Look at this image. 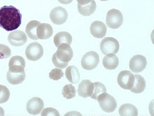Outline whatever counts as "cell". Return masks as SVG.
<instances>
[{"label": "cell", "instance_id": "cell-1", "mask_svg": "<svg viewBox=\"0 0 154 116\" xmlns=\"http://www.w3.org/2000/svg\"><path fill=\"white\" fill-rule=\"evenodd\" d=\"M22 16L13 6H4L0 9V27L8 31L16 30L21 24Z\"/></svg>", "mask_w": 154, "mask_h": 116}, {"label": "cell", "instance_id": "cell-2", "mask_svg": "<svg viewBox=\"0 0 154 116\" xmlns=\"http://www.w3.org/2000/svg\"><path fill=\"white\" fill-rule=\"evenodd\" d=\"M73 50L68 44H62L57 47V51L54 54L52 61L56 67L61 69L65 68L73 56Z\"/></svg>", "mask_w": 154, "mask_h": 116}, {"label": "cell", "instance_id": "cell-3", "mask_svg": "<svg viewBox=\"0 0 154 116\" xmlns=\"http://www.w3.org/2000/svg\"><path fill=\"white\" fill-rule=\"evenodd\" d=\"M99 105L103 111L107 113L114 111L117 107V103L115 98L107 92L100 95L97 100Z\"/></svg>", "mask_w": 154, "mask_h": 116}, {"label": "cell", "instance_id": "cell-4", "mask_svg": "<svg viewBox=\"0 0 154 116\" xmlns=\"http://www.w3.org/2000/svg\"><path fill=\"white\" fill-rule=\"evenodd\" d=\"M123 19L122 14L119 10L113 8L107 12L106 17V23L109 27L116 29L122 24Z\"/></svg>", "mask_w": 154, "mask_h": 116}, {"label": "cell", "instance_id": "cell-5", "mask_svg": "<svg viewBox=\"0 0 154 116\" xmlns=\"http://www.w3.org/2000/svg\"><path fill=\"white\" fill-rule=\"evenodd\" d=\"M100 49L104 55L110 53L116 54L119 50V44L115 38L107 37L103 39L100 44Z\"/></svg>", "mask_w": 154, "mask_h": 116}, {"label": "cell", "instance_id": "cell-6", "mask_svg": "<svg viewBox=\"0 0 154 116\" xmlns=\"http://www.w3.org/2000/svg\"><path fill=\"white\" fill-rule=\"evenodd\" d=\"M99 61V56L97 53L90 51L83 55L81 60V65L84 69L90 70L96 68Z\"/></svg>", "mask_w": 154, "mask_h": 116}, {"label": "cell", "instance_id": "cell-7", "mask_svg": "<svg viewBox=\"0 0 154 116\" xmlns=\"http://www.w3.org/2000/svg\"><path fill=\"white\" fill-rule=\"evenodd\" d=\"M43 53L42 46L36 42L30 44L26 47L25 51L27 58L32 61L39 60L42 56Z\"/></svg>", "mask_w": 154, "mask_h": 116}, {"label": "cell", "instance_id": "cell-8", "mask_svg": "<svg viewBox=\"0 0 154 116\" xmlns=\"http://www.w3.org/2000/svg\"><path fill=\"white\" fill-rule=\"evenodd\" d=\"M134 79V74L129 71L125 70L119 73L117 81L121 88L124 89L130 90L133 86Z\"/></svg>", "mask_w": 154, "mask_h": 116}, {"label": "cell", "instance_id": "cell-9", "mask_svg": "<svg viewBox=\"0 0 154 116\" xmlns=\"http://www.w3.org/2000/svg\"><path fill=\"white\" fill-rule=\"evenodd\" d=\"M68 17V14L66 10L61 6L53 8L50 14V18L54 24L60 25L64 23Z\"/></svg>", "mask_w": 154, "mask_h": 116}, {"label": "cell", "instance_id": "cell-10", "mask_svg": "<svg viewBox=\"0 0 154 116\" xmlns=\"http://www.w3.org/2000/svg\"><path fill=\"white\" fill-rule=\"evenodd\" d=\"M147 64L146 58L142 55L137 54L133 56L130 60L129 67L133 72L139 73L145 69Z\"/></svg>", "mask_w": 154, "mask_h": 116}, {"label": "cell", "instance_id": "cell-11", "mask_svg": "<svg viewBox=\"0 0 154 116\" xmlns=\"http://www.w3.org/2000/svg\"><path fill=\"white\" fill-rule=\"evenodd\" d=\"M44 107L43 100L40 98L33 97L30 99L26 105V109L28 112L33 115L39 114Z\"/></svg>", "mask_w": 154, "mask_h": 116}, {"label": "cell", "instance_id": "cell-12", "mask_svg": "<svg viewBox=\"0 0 154 116\" xmlns=\"http://www.w3.org/2000/svg\"><path fill=\"white\" fill-rule=\"evenodd\" d=\"M8 40L11 45L19 47L23 45L26 43L27 37L23 31L17 30L9 33Z\"/></svg>", "mask_w": 154, "mask_h": 116}, {"label": "cell", "instance_id": "cell-13", "mask_svg": "<svg viewBox=\"0 0 154 116\" xmlns=\"http://www.w3.org/2000/svg\"><path fill=\"white\" fill-rule=\"evenodd\" d=\"M107 27L103 22L95 21L92 22L90 27L91 35L97 38H102L105 37L107 31Z\"/></svg>", "mask_w": 154, "mask_h": 116}, {"label": "cell", "instance_id": "cell-14", "mask_svg": "<svg viewBox=\"0 0 154 116\" xmlns=\"http://www.w3.org/2000/svg\"><path fill=\"white\" fill-rule=\"evenodd\" d=\"M94 88V84L89 79L82 80L79 85L78 92L79 96L84 98L90 97Z\"/></svg>", "mask_w": 154, "mask_h": 116}, {"label": "cell", "instance_id": "cell-15", "mask_svg": "<svg viewBox=\"0 0 154 116\" xmlns=\"http://www.w3.org/2000/svg\"><path fill=\"white\" fill-rule=\"evenodd\" d=\"M6 77L7 81L11 84L17 85L22 83L25 79L26 73L23 71H12L8 70Z\"/></svg>", "mask_w": 154, "mask_h": 116}, {"label": "cell", "instance_id": "cell-16", "mask_svg": "<svg viewBox=\"0 0 154 116\" xmlns=\"http://www.w3.org/2000/svg\"><path fill=\"white\" fill-rule=\"evenodd\" d=\"M53 33L52 27L51 25L48 23H41L37 29V36L38 39H48L51 36Z\"/></svg>", "mask_w": 154, "mask_h": 116}, {"label": "cell", "instance_id": "cell-17", "mask_svg": "<svg viewBox=\"0 0 154 116\" xmlns=\"http://www.w3.org/2000/svg\"><path fill=\"white\" fill-rule=\"evenodd\" d=\"M72 41V35L66 31H60L54 36V42L55 46L58 47L63 44L70 45Z\"/></svg>", "mask_w": 154, "mask_h": 116}, {"label": "cell", "instance_id": "cell-18", "mask_svg": "<svg viewBox=\"0 0 154 116\" xmlns=\"http://www.w3.org/2000/svg\"><path fill=\"white\" fill-rule=\"evenodd\" d=\"M26 62L24 59L19 56L12 57L9 62V70H24Z\"/></svg>", "mask_w": 154, "mask_h": 116}, {"label": "cell", "instance_id": "cell-19", "mask_svg": "<svg viewBox=\"0 0 154 116\" xmlns=\"http://www.w3.org/2000/svg\"><path fill=\"white\" fill-rule=\"evenodd\" d=\"M119 59L118 57L113 53L108 54L105 56L102 61L103 66L106 69L113 70L119 65Z\"/></svg>", "mask_w": 154, "mask_h": 116}, {"label": "cell", "instance_id": "cell-20", "mask_svg": "<svg viewBox=\"0 0 154 116\" xmlns=\"http://www.w3.org/2000/svg\"><path fill=\"white\" fill-rule=\"evenodd\" d=\"M65 75L67 79L72 84H76L79 81L80 75L79 70L75 66H68L66 69Z\"/></svg>", "mask_w": 154, "mask_h": 116}, {"label": "cell", "instance_id": "cell-21", "mask_svg": "<svg viewBox=\"0 0 154 116\" xmlns=\"http://www.w3.org/2000/svg\"><path fill=\"white\" fill-rule=\"evenodd\" d=\"M134 82L133 87L130 89L136 94L141 93L144 91L146 87V82L144 78L139 74H134Z\"/></svg>", "mask_w": 154, "mask_h": 116}, {"label": "cell", "instance_id": "cell-22", "mask_svg": "<svg viewBox=\"0 0 154 116\" xmlns=\"http://www.w3.org/2000/svg\"><path fill=\"white\" fill-rule=\"evenodd\" d=\"M96 7V4L94 0H92L89 3L85 5L77 4L78 12L81 14L85 16L92 14L95 11Z\"/></svg>", "mask_w": 154, "mask_h": 116}, {"label": "cell", "instance_id": "cell-23", "mask_svg": "<svg viewBox=\"0 0 154 116\" xmlns=\"http://www.w3.org/2000/svg\"><path fill=\"white\" fill-rule=\"evenodd\" d=\"M119 113L120 116H136L138 115V111L136 107L130 103L122 105L119 108Z\"/></svg>", "mask_w": 154, "mask_h": 116}, {"label": "cell", "instance_id": "cell-24", "mask_svg": "<svg viewBox=\"0 0 154 116\" xmlns=\"http://www.w3.org/2000/svg\"><path fill=\"white\" fill-rule=\"evenodd\" d=\"M40 23L38 21L33 20L30 21L27 24L25 32L29 38L34 40L38 39L37 36V29Z\"/></svg>", "mask_w": 154, "mask_h": 116}, {"label": "cell", "instance_id": "cell-25", "mask_svg": "<svg viewBox=\"0 0 154 116\" xmlns=\"http://www.w3.org/2000/svg\"><path fill=\"white\" fill-rule=\"evenodd\" d=\"M93 84V90L90 97L93 99L97 100L100 95L103 93L106 92V89L104 85L100 82H94Z\"/></svg>", "mask_w": 154, "mask_h": 116}, {"label": "cell", "instance_id": "cell-26", "mask_svg": "<svg viewBox=\"0 0 154 116\" xmlns=\"http://www.w3.org/2000/svg\"><path fill=\"white\" fill-rule=\"evenodd\" d=\"M62 91V94L67 99L74 98L76 93L75 87L71 84L66 85L63 87Z\"/></svg>", "mask_w": 154, "mask_h": 116}, {"label": "cell", "instance_id": "cell-27", "mask_svg": "<svg viewBox=\"0 0 154 116\" xmlns=\"http://www.w3.org/2000/svg\"><path fill=\"white\" fill-rule=\"evenodd\" d=\"M10 96V92L9 89L5 85L0 84V104L7 102Z\"/></svg>", "mask_w": 154, "mask_h": 116}, {"label": "cell", "instance_id": "cell-28", "mask_svg": "<svg viewBox=\"0 0 154 116\" xmlns=\"http://www.w3.org/2000/svg\"><path fill=\"white\" fill-rule=\"evenodd\" d=\"M64 73L61 69L55 68L52 69L49 73L50 78L54 80H58L63 77Z\"/></svg>", "mask_w": 154, "mask_h": 116}, {"label": "cell", "instance_id": "cell-29", "mask_svg": "<svg viewBox=\"0 0 154 116\" xmlns=\"http://www.w3.org/2000/svg\"><path fill=\"white\" fill-rule=\"evenodd\" d=\"M11 55V50L7 46L0 44V59H5L9 57Z\"/></svg>", "mask_w": 154, "mask_h": 116}, {"label": "cell", "instance_id": "cell-30", "mask_svg": "<svg viewBox=\"0 0 154 116\" xmlns=\"http://www.w3.org/2000/svg\"><path fill=\"white\" fill-rule=\"evenodd\" d=\"M41 116H57L60 115L59 112L56 109L48 107L44 109L41 114Z\"/></svg>", "mask_w": 154, "mask_h": 116}, {"label": "cell", "instance_id": "cell-31", "mask_svg": "<svg viewBox=\"0 0 154 116\" xmlns=\"http://www.w3.org/2000/svg\"><path fill=\"white\" fill-rule=\"evenodd\" d=\"M92 0H76L78 3L81 5H85L89 3Z\"/></svg>", "mask_w": 154, "mask_h": 116}, {"label": "cell", "instance_id": "cell-32", "mask_svg": "<svg viewBox=\"0 0 154 116\" xmlns=\"http://www.w3.org/2000/svg\"><path fill=\"white\" fill-rule=\"evenodd\" d=\"M60 3L63 4H69L73 1V0H57Z\"/></svg>", "mask_w": 154, "mask_h": 116}, {"label": "cell", "instance_id": "cell-33", "mask_svg": "<svg viewBox=\"0 0 154 116\" xmlns=\"http://www.w3.org/2000/svg\"><path fill=\"white\" fill-rule=\"evenodd\" d=\"M5 111L3 108L0 106V116H4Z\"/></svg>", "mask_w": 154, "mask_h": 116}, {"label": "cell", "instance_id": "cell-34", "mask_svg": "<svg viewBox=\"0 0 154 116\" xmlns=\"http://www.w3.org/2000/svg\"><path fill=\"white\" fill-rule=\"evenodd\" d=\"M100 0L101 1H106L109 0Z\"/></svg>", "mask_w": 154, "mask_h": 116}]
</instances>
